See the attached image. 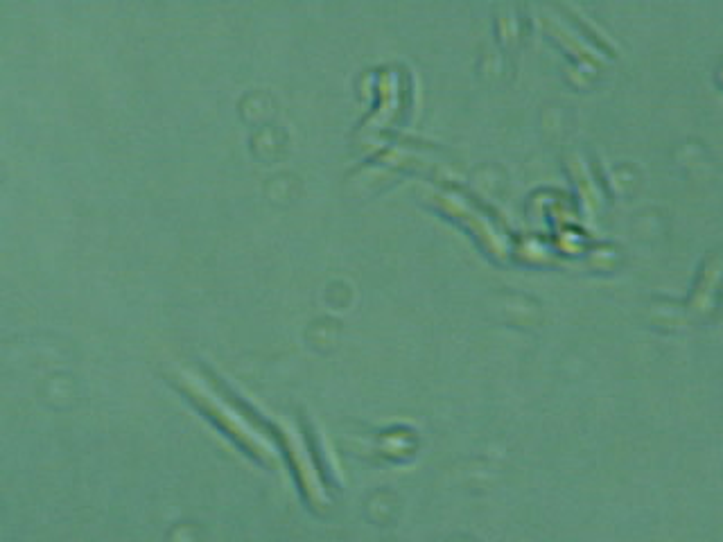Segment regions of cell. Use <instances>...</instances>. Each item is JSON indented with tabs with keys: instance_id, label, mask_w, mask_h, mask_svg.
Listing matches in <instances>:
<instances>
[{
	"instance_id": "obj_1",
	"label": "cell",
	"mask_w": 723,
	"mask_h": 542,
	"mask_svg": "<svg viewBox=\"0 0 723 542\" xmlns=\"http://www.w3.org/2000/svg\"><path fill=\"white\" fill-rule=\"evenodd\" d=\"M177 384H179V389L195 402L197 409H202V412L211 418V421L220 427L222 432L229 434L231 439L240 445V448H245L251 454V457L258 461H265V463H274L272 443L263 439V436H260L247 421H242V418L235 414L233 409L226 405V402H222L220 396H215V393L208 389L204 382H199L197 378H190V375H186V373H179Z\"/></svg>"
}]
</instances>
